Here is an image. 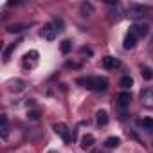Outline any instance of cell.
I'll return each instance as SVG.
<instances>
[{
  "mask_svg": "<svg viewBox=\"0 0 153 153\" xmlns=\"http://www.w3.org/2000/svg\"><path fill=\"white\" fill-rule=\"evenodd\" d=\"M78 85L88 88V90H96V92H103L108 88V79L101 78V76H88V78H79L76 81Z\"/></svg>",
  "mask_w": 153,
  "mask_h": 153,
  "instance_id": "6da1fadb",
  "label": "cell"
},
{
  "mask_svg": "<svg viewBox=\"0 0 153 153\" xmlns=\"http://www.w3.org/2000/svg\"><path fill=\"white\" fill-rule=\"evenodd\" d=\"M54 131H56V135H59L65 142H70V140H72V135H70V130H68L67 124L56 123V124H54Z\"/></svg>",
  "mask_w": 153,
  "mask_h": 153,
  "instance_id": "7a4b0ae2",
  "label": "cell"
},
{
  "mask_svg": "<svg viewBox=\"0 0 153 153\" xmlns=\"http://www.w3.org/2000/svg\"><path fill=\"white\" fill-rule=\"evenodd\" d=\"M56 33H58V29L54 27V24H47V25H43V29H42V36L45 38V40H49V42H52L54 38H56Z\"/></svg>",
  "mask_w": 153,
  "mask_h": 153,
  "instance_id": "3957f363",
  "label": "cell"
},
{
  "mask_svg": "<svg viewBox=\"0 0 153 153\" xmlns=\"http://www.w3.org/2000/svg\"><path fill=\"white\" fill-rule=\"evenodd\" d=\"M103 67L106 70H115L121 67V59H117L114 56H106V58H103Z\"/></svg>",
  "mask_w": 153,
  "mask_h": 153,
  "instance_id": "277c9868",
  "label": "cell"
},
{
  "mask_svg": "<svg viewBox=\"0 0 153 153\" xmlns=\"http://www.w3.org/2000/svg\"><path fill=\"white\" fill-rule=\"evenodd\" d=\"M128 13H130L131 18H142L144 13H146V7L144 6H139V4H131L130 9H128Z\"/></svg>",
  "mask_w": 153,
  "mask_h": 153,
  "instance_id": "5b68a950",
  "label": "cell"
},
{
  "mask_svg": "<svg viewBox=\"0 0 153 153\" xmlns=\"http://www.w3.org/2000/svg\"><path fill=\"white\" fill-rule=\"evenodd\" d=\"M140 101L146 106H153V88H144L140 92Z\"/></svg>",
  "mask_w": 153,
  "mask_h": 153,
  "instance_id": "8992f818",
  "label": "cell"
},
{
  "mask_svg": "<svg viewBox=\"0 0 153 153\" xmlns=\"http://www.w3.org/2000/svg\"><path fill=\"white\" fill-rule=\"evenodd\" d=\"M9 123H7V117L6 115H2V119H0V135H2V139L4 140H7L9 139Z\"/></svg>",
  "mask_w": 153,
  "mask_h": 153,
  "instance_id": "52a82bcc",
  "label": "cell"
},
{
  "mask_svg": "<svg viewBox=\"0 0 153 153\" xmlns=\"http://www.w3.org/2000/svg\"><path fill=\"white\" fill-rule=\"evenodd\" d=\"M130 33H131L135 38H144V36L148 34V27H146V25H137V24H135V25L130 27Z\"/></svg>",
  "mask_w": 153,
  "mask_h": 153,
  "instance_id": "ba28073f",
  "label": "cell"
},
{
  "mask_svg": "<svg viewBox=\"0 0 153 153\" xmlns=\"http://www.w3.org/2000/svg\"><path fill=\"white\" fill-rule=\"evenodd\" d=\"M135 42H137V38H135L131 33H128V34L124 36V43H123V47H124L126 51H130V49L135 47Z\"/></svg>",
  "mask_w": 153,
  "mask_h": 153,
  "instance_id": "9c48e42d",
  "label": "cell"
},
{
  "mask_svg": "<svg viewBox=\"0 0 153 153\" xmlns=\"http://www.w3.org/2000/svg\"><path fill=\"white\" fill-rule=\"evenodd\" d=\"M25 88V81L24 79H15V81H11V85H9V90L11 92H20V90H24Z\"/></svg>",
  "mask_w": 153,
  "mask_h": 153,
  "instance_id": "30bf717a",
  "label": "cell"
},
{
  "mask_svg": "<svg viewBox=\"0 0 153 153\" xmlns=\"http://www.w3.org/2000/svg\"><path fill=\"white\" fill-rule=\"evenodd\" d=\"M96 121H97L99 126H105V124L108 123V112H106V110H99V112L96 114Z\"/></svg>",
  "mask_w": 153,
  "mask_h": 153,
  "instance_id": "8fae6325",
  "label": "cell"
},
{
  "mask_svg": "<svg viewBox=\"0 0 153 153\" xmlns=\"http://www.w3.org/2000/svg\"><path fill=\"white\" fill-rule=\"evenodd\" d=\"M117 101H119L121 106H128L130 101H131V94H130V92H121L119 97H117Z\"/></svg>",
  "mask_w": 153,
  "mask_h": 153,
  "instance_id": "7c38bea8",
  "label": "cell"
},
{
  "mask_svg": "<svg viewBox=\"0 0 153 153\" xmlns=\"http://www.w3.org/2000/svg\"><path fill=\"white\" fill-rule=\"evenodd\" d=\"M94 142H96V139H94V135H90V133H87V135H83V137H81V148H83V149L90 148Z\"/></svg>",
  "mask_w": 153,
  "mask_h": 153,
  "instance_id": "4fadbf2b",
  "label": "cell"
},
{
  "mask_svg": "<svg viewBox=\"0 0 153 153\" xmlns=\"http://www.w3.org/2000/svg\"><path fill=\"white\" fill-rule=\"evenodd\" d=\"M24 29H29V24H13L7 27L9 33H22Z\"/></svg>",
  "mask_w": 153,
  "mask_h": 153,
  "instance_id": "5bb4252c",
  "label": "cell"
},
{
  "mask_svg": "<svg viewBox=\"0 0 153 153\" xmlns=\"http://www.w3.org/2000/svg\"><path fill=\"white\" fill-rule=\"evenodd\" d=\"M81 13H83V16L92 15V13H94V6H92L90 2H83V4H81Z\"/></svg>",
  "mask_w": 153,
  "mask_h": 153,
  "instance_id": "9a60e30c",
  "label": "cell"
},
{
  "mask_svg": "<svg viewBox=\"0 0 153 153\" xmlns=\"http://www.w3.org/2000/svg\"><path fill=\"white\" fill-rule=\"evenodd\" d=\"M18 43H20V42H15V43H11V45H9L6 51H4V56H2V58H4V61H9V58H11V52H13V51L18 47Z\"/></svg>",
  "mask_w": 153,
  "mask_h": 153,
  "instance_id": "2e32d148",
  "label": "cell"
},
{
  "mask_svg": "<svg viewBox=\"0 0 153 153\" xmlns=\"http://www.w3.org/2000/svg\"><path fill=\"white\" fill-rule=\"evenodd\" d=\"M139 126H142L144 130H153V119L144 117V119H140V121H139Z\"/></svg>",
  "mask_w": 153,
  "mask_h": 153,
  "instance_id": "e0dca14e",
  "label": "cell"
},
{
  "mask_svg": "<svg viewBox=\"0 0 153 153\" xmlns=\"http://www.w3.org/2000/svg\"><path fill=\"white\" fill-rule=\"evenodd\" d=\"M59 49H61L63 54H68V52L72 51V42H70V40H63L61 45H59Z\"/></svg>",
  "mask_w": 153,
  "mask_h": 153,
  "instance_id": "ac0fdd59",
  "label": "cell"
},
{
  "mask_svg": "<svg viewBox=\"0 0 153 153\" xmlns=\"http://www.w3.org/2000/svg\"><path fill=\"white\" fill-rule=\"evenodd\" d=\"M105 144H106L108 148H117V146L121 144V139H119V137H108Z\"/></svg>",
  "mask_w": 153,
  "mask_h": 153,
  "instance_id": "d6986e66",
  "label": "cell"
},
{
  "mask_svg": "<svg viewBox=\"0 0 153 153\" xmlns=\"http://www.w3.org/2000/svg\"><path fill=\"white\" fill-rule=\"evenodd\" d=\"M119 85H121L123 88H130V87L133 85V79L130 78V76H124V78L121 79V83H119Z\"/></svg>",
  "mask_w": 153,
  "mask_h": 153,
  "instance_id": "ffe728a7",
  "label": "cell"
},
{
  "mask_svg": "<svg viewBox=\"0 0 153 153\" xmlns=\"http://www.w3.org/2000/svg\"><path fill=\"white\" fill-rule=\"evenodd\" d=\"M142 78H144V79H148V81H149V79H153V70H151L149 67H142Z\"/></svg>",
  "mask_w": 153,
  "mask_h": 153,
  "instance_id": "44dd1931",
  "label": "cell"
},
{
  "mask_svg": "<svg viewBox=\"0 0 153 153\" xmlns=\"http://www.w3.org/2000/svg\"><path fill=\"white\" fill-rule=\"evenodd\" d=\"M54 27H56L58 31H61V27H63V22H61V20H54Z\"/></svg>",
  "mask_w": 153,
  "mask_h": 153,
  "instance_id": "7402d4cb",
  "label": "cell"
},
{
  "mask_svg": "<svg viewBox=\"0 0 153 153\" xmlns=\"http://www.w3.org/2000/svg\"><path fill=\"white\" fill-rule=\"evenodd\" d=\"M81 52H83V54H88V56H92V51H90V49H87V47H83V49H81Z\"/></svg>",
  "mask_w": 153,
  "mask_h": 153,
  "instance_id": "603a6c76",
  "label": "cell"
},
{
  "mask_svg": "<svg viewBox=\"0 0 153 153\" xmlns=\"http://www.w3.org/2000/svg\"><path fill=\"white\" fill-rule=\"evenodd\" d=\"M29 115H31V119H34V121H36V119H38V112H31V114H29Z\"/></svg>",
  "mask_w": 153,
  "mask_h": 153,
  "instance_id": "cb8c5ba5",
  "label": "cell"
},
{
  "mask_svg": "<svg viewBox=\"0 0 153 153\" xmlns=\"http://www.w3.org/2000/svg\"><path fill=\"white\" fill-rule=\"evenodd\" d=\"M49 153H52V151H49Z\"/></svg>",
  "mask_w": 153,
  "mask_h": 153,
  "instance_id": "d4e9b609",
  "label": "cell"
},
{
  "mask_svg": "<svg viewBox=\"0 0 153 153\" xmlns=\"http://www.w3.org/2000/svg\"><path fill=\"white\" fill-rule=\"evenodd\" d=\"M99 153H101V151H99Z\"/></svg>",
  "mask_w": 153,
  "mask_h": 153,
  "instance_id": "484cf974",
  "label": "cell"
}]
</instances>
